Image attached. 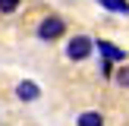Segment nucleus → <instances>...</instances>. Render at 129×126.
Returning <instances> with one entry per match:
<instances>
[{"label":"nucleus","mask_w":129,"mask_h":126,"mask_svg":"<svg viewBox=\"0 0 129 126\" xmlns=\"http://www.w3.org/2000/svg\"><path fill=\"white\" fill-rule=\"evenodd\" d=\"M66 35V19L57 16V13H50V16H44L41 22L35 25V38L38 41H57V38Z\"/></svg>","instance_id":"obj_1"},{"label":"nucleus","mask_w":129,"mask_h":126,"mask_svg":"<svg viewBox=\"0 0 129 126\" xmlns=\"http://www.w3.org/2000/svg\"><path fill=\"white\" fill-rule=\"evenodd\" d=\"M94 50V41L88 35H73L66 41V60H73V63H82V60H88V54Z\"/></svg>","instance_id":"obj_2"},{"label":"nucleus","mask_w":129,"mask_h":126,"mask_svg":"<svg viewBox=\"0 0 129 126\" xmlns=\"http://www.w3.org/2000/svg\"><path fill=\"white\" fill-rule=\"evenodd\" d=\"M94 50H98L101 57H107V60H113V63L126 60V50H123V47H117L113 41H104V38H101V41H94Z\"/></svg>","instance_id":"obj_3"},{"label":"nucleus","mask_w":129,"mask_h":126,"mask_svg":"<svg viewBox=\"0 0 129 126\" xmlns=\"http://www.w3.org/2000/svg\"><path fill=\"white\" fill-rule=\"evenodd\" d=\"M16 98H19V101H25V104H31V101L41 98V85H38V82H31V79L19 82V85H16Z\"/></svg>","instance_id":"obj_4"},{"label":"nucleus","mask_w":129,"mask_h":126,"mask_svg":"<svg viewBox=\"0 0 129 126\" xmlns=\"http://www.w3.org/2000/svg\"><path fill=\"white\" fill-rule=\"evenodd\" d=\"M98 6L113 16H129V0H98Z\"/></svg>","instance_id":"obj_5"},{"label":"nucleus","mask_w":129,"mask_h":126,"mask_svg":"<svg viewBox=\"0 0 129 126\" xmlns=\"http://www.w3.org/2000/svg\"><path fill=\"white\" fill-rule=\"evenodd\" d=\"M76 126H104V117H101V110H82L76 117Z\"/></svg>","instance_id":"obj_6"},{"label":"nucleus","mask_w":129,"mask_h":126,"mask_svg":"<svg viewBox=\"0 0 129 126\" xmlns=\"http://www.w3.org/2000/svg\"><path fill=\"white\" fill-rule=\"evenodd\" d=\"M113 82H117L120 88H129V66H120V69H113Z\"/></svg>","instance_id":"obj_7"},{"label":"nucleus","mask_w":129,"mask_h":126,"mask_svg":"<svg viewBox=\"0 0 129 126\" xmlns=\"http://www.w3.org/2000/svg\"><path fill=\"white\" fill-rule=\"evenodd\" d=\"M19 6H22V0H0V13H6V16H10V13H16Z\"/></svg>","instance_id":"obj_8"},{"label":"nucleus","mask_w":129,"mask_h":126,"mask_svg":"<svg viewBox=\"0 0 129 126\" xmlns=\"http://www.w3.org/2000/svg\"><path fill=\"white\" fill-rule=\"evenodd\" d=\"M101 76H104V79H113V60H107V57H101Z\"/></svg>","instance_id":"obj_9"}]
</instances>
